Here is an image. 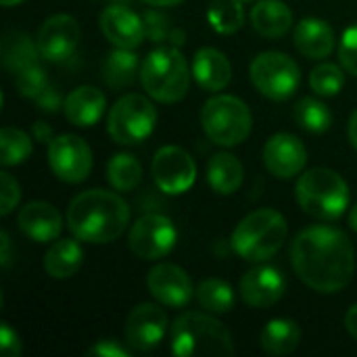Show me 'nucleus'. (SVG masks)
<instances>
[{
    "mask_svg": "<svg viewBox=\"0 0 357 357\" xmlns=\"http://www.w3.org/2000/svg\"><path fill=\"white\" fill-rule=\"evenodd\" d=\"M291 264L299 280L316 293H341L356 274V249L333 226H310L291 245Z\"/></svg>",
    "mask_w": 357,
    "mask_h": 357,
    "instance_id": "f257e3e1",
    "label": "nucleus"
},
{
    "mask_svg": "<svg viewBox=\"0 0 357 357\" xmlns=\"http://www.w3.org/2000/svg\"><path fill=\"white\" fill-rule=\"evenodd\" d=\"M130 224L128 203L111 190L79 192L67 209V226L77 241L107 245L119 238Z\"/></svg>",
    "mask_w": 357,
    "mask_h": 357,
    "instance_id": "f03ea898",
    "label": "nucleus"
},
{
    "mask_svg": "<svg viewBox=\"0 0 357 357\" xmlns=\"http://www.w3.org/2000/svg\"><path fill=\"white\" fill-rule=\"evenodd\" d=\"M172 351L178 357L234 356L230 331L213 316L186 312L172 324Z\"/></svg>",
    "mask_w": 357,
    "mask_h": 357,
    "instance_id": "7ed1b4c3",
    "label": "nucleus"
},
{
    "mask_svg": "<svg viewBox=\"0 0 357 357\" xmlns=\"http://www.w3.org/2000/svg\"><path fill=\"white\" fill-rule=\"evenodd\" d=\"M295 199L307 215L335 222L349 207V186L335 169L314 167L297 180Z\"/></svg>",
    "mask_w": 357,
    "mask_h": 357,
    "instance_id": "20e7f679",
    "label": "nucleus"
},
{
    "mask_svg": "<svg viewBox=\"0 0 357 357\" xmlns=\"http://www.w3.org/2000/svg\"><path fill=\"white\" fill-rule=\"evenodd\" d=\"M289 228L287 220L276 209H257L241 220L232 232V249L245 261H268L274 257L284 241Z\"/></svg>",
    "mask_w": 357,
    "mask_h": 357,
    "instance_id": "39448f33",
    "label": "nucleus"
},
{
    "mask_svg": "<svg viewBox=\"0 0 357 357\" xmlns=\"http://www.w3.org/2000/svg\"><path fill=\"white\" fill-rule=\"evenodd\" d=\"M140 82L144 92L157 102H178L186 96L190 86V71L186 59L176 46L155 48L146 54L140 67Z\"/></svg>",
    "mask_w": 357,
    "mask_h": 357,
    "instance_id": "423d86ee",
    "label": "nucleus"
},
{
    "mask_svg": "<svg viewBox=\"0 0 357 357\" xmlns=\"http://www.w3.org/2000/svg\"><path fill=\"white\" fill-rule=\"evenodd\" d=\"M201 123L211 142L220 146H236L249 138L253 115L238 96L218 94L203 105Z\"/></svg>",
    "mask_w": 357,
    "mask_h": 357,
    "instance_id": "0eeeda50",
    "label": "nucleus"
},
{
    "mask_svg": "<svg viewBox=\"0 0 357 357\" xmlns=\"http://www.w3.org/2000/svg\"><path fill=\"white\" fill-rule=\"evenodd\" d=\"M157 126V109L142 94L121 96L109 111L107 130L117 144H138L146 140Z\"/></svg>",
    "mask_w": 357,
    "mask_h": 357,
    "instance_id": "6e6552de",
    "label": "nucleus"
},
{
    "mask_svg": "<svg viewBox=\"0 0 357 357\" xmlns=\"http://www.w3.org/2000/svg\"><path fill=\"white\" fill-rule=\"evenodd\" d=\"M249 75L259 94H264L270 100L291 98L301 82L299 65L289 54L278 50L259 52L249 67Z\"/></svg>",
    "mask_w": 357,
    "mask_h": 357,
    "instance_id": "1a4fd4ad",
    "label": "nucleus"
},
{
    "mask_svg": "<svg viewBox=\"0 0 357 357\" xmlns=\"http://www.w3.org/2000/svg\"><path fill=\"white\" fill-rule=\"evenodd\" d=\"M176 241L178 232L174 222L161 213H149L136 220L128 236V245L134 255L146 261H155L172 253Z\"/></svg>",
    "mask_w": 357,
    "mask_h": 357,
    "instance_id": "9d476101",
    "label": "nucleus"
},
{
    "mask_svg": "<svg viewBox=\"0 0 357 357\" xmlns=\"http://www.w3.org/2000/svg\"><path fill=\"white\" fill-rule=\"evenodd\" d=\"M48 165L59 180L79 184L92 172V151L84 138L61 134L48 144Z\"/></svg>",
    "mask_w": 357,
    "mask_h": 357,
    "instance_id": "9b49d317",
    "label": "nucleus"
},
{
    "mask_svg": "<svg viewBox=\"0 0 357 357\" xmlns=\"http://www.w3.org/2000/svg\"><path fill=\"white\" fill-rule=\"evenodd\" d=\"M151 172L155 184L165 195H182L190 190L197 180V165L180 146H161L153 157Z\"/></svg>",
    "mask_w": 357,
    "mask_h": 357,
    "instance_id": "f8f14e48",
    "label": "nucleus"
},
{
    "mask_svg": "<svg viewBox=\"0 0 357 357\" xmlns=\"http://www.w3.org/2000/svg\"><path fill=\"white\" fill-rule=\"evenodd\" d=\"M167 314L157 303L136 305L126 320V341L136 351H153L167 335Z\"/></svg>",
    "mask_w": 357,
    "mask_h": 357,
    "instance_id": "ddd939ff",
    "label": "nucleus"
},
{
    "mask_svg": "<svg viewBox=\"0 0 357 357\" xmlns=\"http://www.w3.org/2000/svg\"><path fill=\"white\" fill-rule=\"evenodd\" d=\"M79 36H82L79 23L71 15L59 13V15L48 17L42 23L36 36V42L44 61L61 63V61H67L77 50Z\"/></svg>",
    "mask_w": 357,
    "mask_h": 357,
    "instance_id": "4468645a",
    "label": "nucleus"
},
{
    "mask_svg": "<svg viewBox=\"0 0 357 357\" xmlns=\"http://www.w3.org/2000/svg\"><path fill=\"white\" fill-rule=\"evenodd\" d=\"M146 289L165 307L180 310L190 303L195 287L186 270L176 264H159L146 276Z\"/></svg>",
    "mask_w": 357,
    "mask_h": 357,
    "instance_id": "2eb2a0df",
    "label": "nucleus"
},
{
    "mask_svg": "<svg viewBox=\"0 0 357 357\" xmlns=\"http://www.w3.org/2000/svg\"><path fill=\"white\" fill-rule=\"evenodd\" d=\"M307 163L305 144L295 134H274L264 146V165L276 178H295Z\"/></svg>",
    "mask_w": 357,
    "mask_h": 357,
    "instance_id": "dca6fc26",
    "label": "nucleus"
},
{
    "mask_svg": "<svg viewBox=\"0 0 357 357\" xmlns=\"http://www.w3.org/2000/svg\"><path fill=\"white\" fill-rule=\"evenodd\" d=\"M100 29L105 38L117 48H138L146 38L144 19L130 10L126 4H109L100 13Z\"/></svg>",
    "mask_w": 357,
    "mask_h": 357,
    "instance_id": "f3484780",
    "label": "nucleus"
},
{
    "mask_svg": "<svg viewBox=\"0 0 357 357\" xmlns=\"http://www.w3.org/2000/svg\"><path fill=\"white\" fill-rule=\"evenodd\" d=\"M287 280L278 268L257 266L241 278V295L247 305L255 310H266L284 297Z\"/></svg>",
    "mask_w": 357,
    "mask_h": 357,
    "instance_id": "a211bd4d",
    "label": "nucleus"
},
{
    "mask_svg": "<svg viewBox=\"0 0 357 357\" xmlns=\"http://www.w3.org/2000/svg\"><path fill=\"white\" fill-rule=\"evenodd\" d=\"M17 224L21 232L36 243L56 241L63 230V218L59 209L44 201H31L25 207H21Z\"/></svg>",
    "mask_w": 357,
    "mask_h": 357,
    "instance_id": "6ab92c4d",
    "label": "nucleus"
},
{
    "mask_svg": "<svg viewBox=\"0 0 357 357\" xmlns=\"http://www.w3.org/2000/svg\"><path fill=\"white\" fill-rule=\"evenodd\" d=\"M192 77L203 90L220 92L232 79V65L222 50L205 46V48L197 50V54H195Z\"/></svg>",
    "mask_w": 357,
    "mask_h": 357,
    "instance_id": "aec40b11",
    "label": "nucleus"
},
{
    "mask_svg": "<svg viewBox=\"0 0 357 357\" xmlns=\"http://www.w3.org/2000/svg\"><path fill=\"white\" fill-rule=\"evenodd\" d=\"M295 48L307 59H324L335 50V29L328 21L307 17L295 27Z\"/></svg>",
    "mask_w": 357,
    "mask_h": 357,
    "instance_id": "412c9836",
    "label": "nucleus"
},
{
    "mask_svg": "<svg viewBox=\"0 0 357 357\" xmlns=\"http://www.w3.org/2000/svg\"><path fill=\"white\" fill-rule=\"evenodd\" d=\"M107 98L94 86H79L71 90L65 98V117L77 128H92L105 113Z\"/></svg>",
    "mask_w": 357,
    "mask_h": 357,
    "instance_id": "4be33fe9",
    "label": "nucleus"
},
{
    "mask_svg": "<svg viewBox=\"0 0 357 357\" xmlns=\"http://www.w3.org/2000/svg\"><path fill=\"white\" fill-rule=\"evenodd\" d=\"M251 25L264 38H282L293 25V13L282 0H259L251 10Z\"/></svg>",
    "mask_w": 357,
    "mask_h": 357,
    "instance_id": "5701e85b",
    "label": "nucleus"
},
{
    "mask_svg": "<svg viewBox=\"0 0 357 357\" xmlns=\"http://www.w3.org/2000/svg\"><path fill=\"white\" fill-rule=\"evenodd\" d=\"M82 264H84V251L75 236L54 241L44 255V270L50 278L56 280L71 278L82 268Z\"/></svg>",
    "mask_w": 357,
    "mask_h": 357,
    "instance_id": "b1692460",
    "label": "nucleus"
},
{
    "mask_svg": "<svg viewBox=\"0 0 357 357\" xmlns=\"http://www.w3.org/2000/svg\"><path fill=\"white\" fill-rule=\"evenodd\" d=\"M0 56H2L4 67L13 75H17L23 69L40 63V59H42L38 42H33L23 31H8V33H4L2 46H0Z\"/></svg>",
    "mask_w": 357,
    "mask_h": 357,
    "instance_id": "393cba45",
    "label": "nucleus"
},
{
    "mask_svg": "<svg viewBox=\"0 0 357 357\" xmlns=\"http://www.w3.org/2000/svg\"><path fill=\"white\" fill-rule=\"evenodd\" d=\"M259 343L270 356H291L301 343V328L295 320L274 318L264 326Z\"/></svg>",
    "mask_w": 357,
    "mask_h": 357,
    "instance_id": "a878e982",
    "label": "nucleus"
},
{
    "mask_svg": "<svg viewBox=\"0 0 357 357\" xmlns=\"http://www.w3.org/2000/svg\"><path fill=\"white\" fill-rule=\"evenodd\" d=\"M245 178L243 163L230 153H218L207 163V182L218 195H234Z\"/></svg>",
    "mask_w": 357,
    "mask_h": 357,
    "instance_id": "bb28decb",
    "label": "nucleus"
},
{
    "mask_svg": "<svg viewBox=\"0 0 357 357\" xmlns=\"http://www.w3.org/2000/svg\"><path fill=\"white\" fill-rule=\"evenodd\" d=\"M140 61L132 48H117L107 54L102 65V79L109 88H128L140 75Z\"/></svg>",
    "mask_w": 357,
    "mask_h": 357,
    "instance_id": "cd10ccee",
    "label": "nucleus"
},
{
    "mask_svg": "<svg viewBox=\"0 0 357 357\" xmlns=\"http://www.w3.org/2000/svg\"><path fill=\"white\" fill-rule=\"evenodd\" d=\"M107 178H109V184L115 190L130 192L142 180V165H140V161L134 155L119 153V155H115L109 161V165H107Z\"/></svg>",
    "mask_w": 357,
    "mask_h": 357,
    "instance_id": "c85d7f7f",
    "label": "nucleus"
},
{
    "mask_svg": "<svg viewBox=\"0 0 357 357\" xmlns=\"http://www.w3.org/2000/svg\"><path fill=\"white\" fill-rule=\"evenodd\" d=\"M197 299L201 307L211 314H228L234 307V291L222 278H207L197 287Z\"/></svg>",
    "mask_w": 357,
    "mask_h": 357,
    "instance_id": "c756f323",
    "label": "nucleus"
},
{
    "mask_svg": "<svg viewBox=\"0 0 357 357\" xmlns=\"http://www.w3.org/2000/svg\"><path fill=\"white\" fill-rule=\"evenodd\" d=\"M245 2L241 0H211L207 10V21L218 33H234L245 23Z\"/></svg>",
    "mask_w": 357,
    "mask_h": 357,
    "instance_id": "7c9ffc66",
    "label": "nucleus"
},
{
    "mask_svg": "<svg viewBox=\"0 0 357 357\" xmlns=\"http://www.w3.org/2000/svg\"><path fill=\"white\" fill-rule=\"evenodd\" d=\"M295 119L301 128H305L312 134H322L333 126V111L326 102L305 96L295 105Z\"/></svg>",
    "mask_w": 357,
    "mask_h": 357,
    "instance_id": "2f4dec72",
    "label": "nucleus"
},
{
    "mask_svg": "<svg viewBox=\"0 0 357 357\" xmlns=\"http://www.w3.org/2000/svg\"><path fill=\"white\" fill-rule=\"evenodd\" d=\"M33 151V140L29 134L17 128H2L0 132V163L4 167L19 165L27 161V157Z\"/></svg>",
    "mask_w": 357,
    "mask_h": 357,
    "instance_id": "473e14b6",
    "label": "nucleus"
},
{
    "mask_svg": "<svg viewBox=\"0 0 357 357\" xmlns=\"http://www.w3.org/2000/svg\"><path fill=\"white\" fill-rule=\"evenodd\" d=\"M310 86L318 96H337L345 86V73L339 65L322 63L312 69Z\"/></svg>",
    "mask_w": 357,
    "mask_h": 357,
    "instance_id": "72a5a7b5",
    "label": "nucleus"
},
{
    "mask_svg": "<svg viewBox=\"0 0 357 357\" xmlns=\"http://www.w3.org/2000/svg\"><path fill=\"white\" fill-rule=\"evenodd\" d=\"M15 86L19 90V94H23L25 98H36L46 86H48V75L46 69L36 63L27 69H23L21 73L15 75Z\"/></svg>",
    "mask_w": 357,
    "mask_h": 357,
    "instance_id": "f704fd0d",
    "label": "nucleus"
},
{
    "mask_svg": "<svg viewBox=\"0 0 357 357\" xmlns=\"http://www.w3.org/2000/svg\"><path fill=\"white\" fill-rule=\"evenodd\" d=\"M21 201V186L19 182L8 174L2 172L0 174V215L6 218L15 211V207Z\"/></svg>",
    "mask_w": 357,
    "mask_h": 357,
    "instance_id": "c9c22d12",
    "label": "nucleus"
},
{
    "mask_svg": "<svg viewBox=\"0 0 357 357\" xmlns=\"http://www.w3.org/2000/svg\"><path fill=\"white\" fill-rule=\"evenodd\" d=\"M339 59L345 71H349L357 77V23L345 29L341 38V46H339Z\"/></svg>",
    "mask_w": 357,
    "mask_h": 357,
    "instance_id": "e433bc0d",
    "label": "nucleus"
},
{
    "mask_svg": "<svg viewBox=\"0 0 357 357\" xmlns=\"http://www.w3.org/2000/svg\"><path fill=\"white\" fill-rule=\"evenodd\" d=\"M144 27H146V38L151 42H165L169 40L172 36V25H169V19L157 10H146L144 13Z\"/></svg>",
    "mask_w": 357,
    "mask_h": 357,
    "instance_id": "4c0bfd02",
    "label": "nucleus"
},
{
    "mask_svg": "<svg viewBox=\"0 0 357 357\" xmlns=\"http://www.w3.org/2000/svg\"><path fill=\"white\" fill-rule=\"evenodd\" d=\"M0 349L4 357L21 356V341L19 335L8 326V322H2L0 326Z\"/></svg>",
    "mask_w": 357,
    "mask_h": 357,
    "instance_id": "58836bf2",
    "label": "nucleus"
},
{
    "mask_svg": "<svg viewBox=\"0 0 357 357\" xmlns=\"http://www.w3.org/2000/svg\"><path fill=\"white\" fill-rule=\"evenodd\" d=\"M36 102H38V107H40L42 111H46V113H56L59 107L65 105L63 98H61V94H59V90H56L54 86H50V84L36 96Z\"/></svg>",
    "mask_w": 357,
    "mask_h": 357,
    "instance_id": "ea45409f",
    "label": "nucleus"
},
{
    "mask_svg": "<svg viewBox=\"0 0 357 357\" xmlns=\"http://www.w3.org/2000/svg\"><path fill=\"white\" fill-rule=\"evenodd\" d=\"M88 356L94 357H128L130 351L126 347H121L117 341L113 339H105V341H98L94 347L88 349Z\"/></svg>",
    "mask_w": 357,
    "mask_h": 357,
    "instance_id": "a19ab883",
    "label": "nucleus"
},
{
    "mask_svg": "<svg viewBox=\"0 0 357 357\" xmlns=\"http://www.w3.org/2000/svg\"><path fill=\"white\" fill-rule=\"evenodd\" d=\"M31 134H33V140H38L42 144H50L52 142V130L44 121H36L33 128H31Z\"/></svg>",
    "mask_w": 357,
    "mask_h": 357,
    "instance_id": "79ce46f5",
    "label": "nucleus"
},
{
    "mask_svg": "<svg viewBox=\"0 0 357 357\" xmlns=\"http://www.w3.org/2000/svg\"><path fill=\"white\" fill-rule=\"evenodd\" d=\"M0 264H2V268L6 270L8 268V264H10V238H8V234L2 230L0 232Z\"/></svg>",
    "mask_w": 357,
    "mask_h": 357,
    "instance_id": "37998d69",
    "label": "nucleus"
},
{
    "mask_svg": "<svg viewBox=\"0 0 357 357\" xmlns=\"http://www.w3.org/2000/svg\"><path fill=\"white\" fill-rule=\"evenodd\" d=\"M345 331L357 341V303L351 305L345 314Z\"/></svg>",
    "mask_w": 357,
    "mask_h": 357,
    "instance_id": "c03bdc74",
    "label": "nucleus"
},
{
    "mask_svg": "<svg viewBox=\"0 0 357 357\" xmlns=\"http://www.w3.org/2000/svg\"><path fill=\"white\" fill-rule=\"evenodd\" d=\"M347 138L351 142V146L357 151V109L351 113L349 123H347Z\"/></svg>",
    "mask_w": 357,
    "mask_h": 357,
    "instance_id": "a18cd8bd",
    "label": "nucleus"
},
{
    "mask_svg": "<svg viewBox=\"0 0 357 357\" xmlns=\"http://www.w3.org/2000/svg\"><path fill=\"white\" fill-rule=\"evenodd\" d=\"M169 42H172L174 46H180V44L186 42V33H184L182 29L174 27V29H172V36H169Z\"/></svg>",
    "mask_w": 357,
    "mask_h": 357,
    "instance_id": "49530a36",
    "label": "nucleus"
},
{
    "mask_svg": "<svg viewBox=\"0 0 357 357\" xmlns=\"http://www.w3.org/2000/svg\"><path fill=\"white\" fill-rule=\"evenodd\" d=\"M142 2H146L151 6H176V4H180L184 0H142Z\"/></svg>",
    "mask_w": 357,
    "mask_h": 357,
    "instance_id": "de8ad7c7",
    "label": "nucleus"
},
{
    "mask_svg": "<svg viewBox=\"0 0 357 357\" xmlns=\"http://www.w3.org/2000/svg\"><path fill=\"white\" fill-rule=\"evenodd\" d=\"M349 226L357 232V203L351 207V213H349Z\"/></svg>",
    "mask_w": 357,
    "mask_h": 357,
    "instance_id": "09e8293b",
    "label": "nucleus"
},
{
    "mask_svg": "<svg viewBox=\"0 0 357 357\" xmlns=\"http://www.w3.org/2000/svg\"><path fill=\"white\" fill-rule=\"evenodd\" d=\"M0 2H2V6H15V4H19L23 0H0Z\"/></svg>",
    "mask_w": 357,
    "mask_h": 357,
    "instance_id": "8fccbe9b",
    "label": "nucleus"
},
{
    "mask_svg": "<svg viewBox=\"0 0 357 357\" xmlns=\"http://www.w3.org/2000/svg\"><path fill=\"white\" fill-rule=\"evenodd\" d=\"M113 2H115V4H126V6L130 4V0H113Z\"/></svg>",
    "mask_w": 357,
    "mask_h": 357,
    "instance_id": "3c124183",
    "label": "nucleus"
},
{
    "mask_svg": "<svg viewBox=\"0 0 357 357\" xmlns=\"http://www.w3.org/2000/svg\"><path fill=\"white\" fill-rule=\"evenodd\" d=\"M241 2H253V0H241Z\"/></svg>",
    "mask_w": 357,
    "mask_h": 357,
    "instance_id": "603ef678",
    "label": "nucleus"
}]
</instances>
